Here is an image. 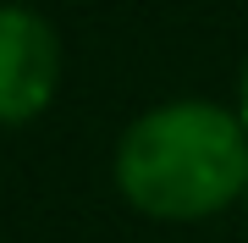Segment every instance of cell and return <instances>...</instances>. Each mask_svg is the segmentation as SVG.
I'll list each match as a JSON object with an SVG mask.
<instances>
[{
	"label": "cell",
	"mask_w": 248,
	"mask_h": 243,
	"mask_svg": "<svg viewBox=\"0 0 248 243\" xmlns=\"http://www.w3.org/2000/svg\"><path fill=\"white\" fill-rule=\"evenodd\" d=\"M237 116H243V127H248V61H243V83H237Z\"/></svg>",
	"instance_id": "cell-3"
},
{
	"label": "cell",
	"mask_w": 248,
	"mask_h": 243,
	"mask_svg": "<svg viewBox=\"0 0 248 243\" xmlns=\"http://www.w3.org/2000/svg\"><path fill=\"white\" fill-rule=\"evenodd\" d=\"M61 39L50 17L22 0H0V127H22L55 99Z\"/></svg>",
	"instance_id": "cell-2"
},
{
	"label": "cell",
	"mask_w": 248,
	"mask_h": 243,
	"mask_svg": "<svg viewBox=\"0 0 248 243\" xmlns=\"http://www.w3.org/2000/svg\"><path fill=\"white\" fill-rule=\"evenodd\" d=\"M116 188L149 221H204L248 188V127L215 99L155 105L116 144Z\"/></svg>",
	"instance_id": "cell-1"
}]
</instances>
